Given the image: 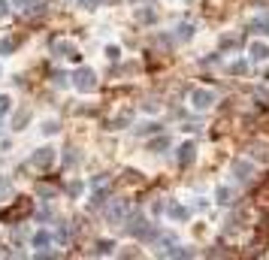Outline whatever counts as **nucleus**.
Wrapping results in <instances>:
<instances>
[{"instance_id":"nucleus-1","label":"nucleus","mask_w":269,"mask_h":260,"mask_svg":"<svg viewBox=\"0 0 269 260\" xmlns=\"http://www.w3.org/2000/svg\"><path fill=\"white\" fill-rule=\"evenodd\" d=\"M73 85H76V91L91 94V91L97 88V76H94V70H88V67H79V70L73 73Z\"/></svg>"},{"instance_id":"nucleus-2","label":"nucleus","mask_w":269,"mask_h":260,"mask_svg":"<svg viewBox=\"0 0 269 260\" xmlns=\"http://www.w3.org/2000/svg\"><path fill=\"white\" fill-rule=\"evenodd\" d=\"M24 215H30V200H18L12 209H3L0 212V221H3V224H15V221H21Z\"/></svg>"},{"instance_id":"nucleus-3","label":"nucleus","mask_w":269,"mask_h":260,"mask_svg":"<svg viewBox=\"0 0 269 260\" xmlns=\"http://www.w3.org/2000/svg\"><path fill=\"white\" fill-rule=\"evenodd\" d=\"M52 55H58V58H70V61H79V58H82L79 49H76L73 43H67V40H55V43H52Z\"/></svg>"},{"instance_id":"nucleus-4","label":"nucleus","mask_w":269,"mask_h":260,"mask_svg":"<svg viewBox=\"0 0 269 260\" xmlns=\"http://www.w3.org/2000/svg\"><path fill=\"white\" fill-rule=\"evenodd\" d=\"M124 215H127V203L124 200H112V206L106 209V221H109V224H118Z\"/></svg>"},{"instance_id":"nucleus-5","label":"nucleus","mask_w":269,"mask_h":260,"mask_svg":"<svg viewBox=\"0 0 269 260\" xmlns=\"http://www.w3.org/2000/svg\"><path fill=\"white\" fill-rule=\"evenodd\" d=\"M52 161H55L52 148H36V152L30 155V167H52Z\"/></svg>"},{"instance_id":"nucleus-6","label":"nucleus","mask_w":269,"mask_h":260,"mask_svg":"<svg viewBox=\"0 0 269 260\" xmlns=\"http://www.w3.org/2000/svg\"><path fill=\"white\" fill-rule=\"evenodd\" d=\"M212 103H215V94H212V91H203V88H200V91L190 94V106H194V109H209Z\"/></svg>"},{"instance_id":"nucleus-7","label":"nucleus","mask_w":269,"mask_h":260,"mask_svg":"<svg viewBox=\"0 0 269 260\" xmlns=\"http://www.w3.org/2000/svg\"><path fill=\"white\" fill-rule=\"evenodd\" d=\"M142 230H145V218H142L139 212H133L130 221L124 224V233H130V236H142Z\"/></svg>"},{"instance_id":"nucleus-8","label":"nucleus","mask_w":269,"mask_h":260,"mask_svg":"<svg viewBox=\"0 0 269 260\" xmlns=\"http://www.w3.org/2000/svg\"><path fill=\"white\" fill-rule=\"evenodd\" d=\"M233 175H236L239 181H251V175H254V167H251L248 161H233Z\"/></svg>"},{"instance_id":"nucleus-9","label":"nucleus","mask_w":269,"mask_h":260,"mask_svg":"<svg viewBox=\"0 0 269 260\" xmlns=\"http://www.w3.org/2000/svg\"><path fill=\"white\" fill-rule=\"evenodd\" d=\"M194 155H197V145H194V142H184V145L179 148V164H181V167L190 164V161H194Z\"/></svg>"},{"instance_id":"nucleus-10","label":"nucleus","mask_w":269,"mask_h":260,"mask_svg":"<svg viewBox=\"0 0 269 260\" xmlns=\"http://www.w3.org/2000/svg\"><path fill=\"white\" fill-rule=\"evenodd\" d=\"M167 215H170L173 221H187V209L179 206V203H170V206H167Z\"/></svg>"},{"instance_id":"nucleus-11","label":"nucleus","mask_w":269,"mask_h":260,"mask_svg":"<svg viewBox=\"0 0 269 260\" xmlns=\"http://www.w3.org/2000/svg\"><path fill=\"white\" fill-rule=\"evenodd\" d=\"M248 30H254V33H269V18H251V21H248Z\"/></svg>"},{"instance_id":"nucleus-12","label":"nucleus","mask_w":269,"mask_h":260,"mask_svg":"<svg viewBox=\"0 0 269 260\" xmlns=\"http://www.w3.org/2000/svg\"><path fill=\"white\" fill-rule=\"evenodd\" d=\"M248 152H251L254 161H269V148H266V145H251Z\"/></svg>"},{"instance_id":"nucleus-13","label":"nucleus","mask_w":269,"mask_h":260,"mask_svg":"<svg viewBox=\"0 0 269 260\" xmlns=\"http://www.w3.org/2000/svg\"><path fill=\"white\" fill-rule=\"evenodd\" d=\"M15 46H18V40H12V36L0 40V55H9V52H15Z\"/></svg>"},{"instance_id":"nucleus-14","label":"nucleus","mask_w":269,"mask_h":260,"mask_svg":"<svg viewBox=\"0 0 269 260\" xmlns=\"http://www.w3.org/2000/svg\"><path fill=\"white\" fill-rule=\"evenodd\" d=\"M251 55H254L257 61H266V58H269V49H266L263 43H254V46H251Z\"/></svg>"},{"instance_id":"nucleus-15","label":"nucleus","mask_w":269,"mask_h":260,"mask_svg":"<svg viewBox=\"0 0 269 260\" xmlns=\"http://www.w3.org/2000/svg\"><path fill=\"white\" fill-rule=\"evenodd\" d=\"M49 242H52V233H46V230H43V233H36V236H33V245H36V248H46Z\"/></svg>"},{"instance_id":"nucleus-16","label":"nucleus","mask_w":269,"mask_h":260,"mask_svg":"<svg viewBox=\"0 0 269 260\" xmlns=\"http://www.w3.org/2000/svg\"><path fill=\"white\" fill-rule=\"evenodd\" d=\"M239 43H242V36H224V40H221V52L224 49H236Z\"/></svg>"},{"instance_id":"nucleus-17","label":"nucleus","mask_w":269,"mask_h":260,"mask_svg":"<svg viewBox=\"0 0 269 260\" xmlns=\"http://www.w3.org/2000/svg\"><path fill=\"white\" fill-rule=\"evenodd\" d=\"M36 194H40V197H46V200H52V197H55V184H46V181H43L40 188H36Z\"/></svg>"},{"instance_id":"nucleus-18","label":"nucleus","mask_w":269,"mask_h":260,"mask_svg":"<svg viewBox=\"0 0 269 260\" xmlns=\"http://www.w3.org/2000/svg\"><path fill=\"white\" fill-rule=\"evenodd\" d=\"M55 239H58L61 245H67V242H70V227H67V224H61V227H58V233H55Z\"/></svg>"},{"instance_id":"nucleus-19","label":"nucleus","mask_w":269,"mask_h":260,"mask_svg":"<svg viewBox=\"0 0 269 260\" xmlns=\"http://www.w3.org/2000/svg\"><path fill=\"white\" fill-rule=\"evenodd\" d=\"M139 21H148V24H151V21H158V12L151 9V6H148V9H139Z\"/></svg>"},{"instance_id":"nucleus-20","label":"nucleus","mask_w":269,"mask_h":260,"mask_svg":"<svg viewBox=\"0 0 269 260\" xmlns=\"http://www.w3.org/2000/svg\"><path fill=\"white\" fill-rule=\"evenodd\" d=\"M190 33H194V24H179V40H190Z\"/></svg>"},{"instance_id":"nucleus-21","label":"nucleus","mask_w":269,"mask_h":260,"mask_svg":"<svg viewBox=\"0 0 269 260\" xmlns=\"http://www.w3.org/2000/svg\"><path fill=\"white\" fill-rule=\"evenodd\" d=\"M0 197H12V184H9V178H3V175H0Z\"/></svg>"},{"instance_id":"nucleus-22","label":"nucleus","mask_w":269,"mask_h":260,"mask_svg":"<svg viewBox=\"0 0 269 260\" xmlns=\"http://www.w3.org/2000/svg\"><path fill=\"white\" fill-rule=\"evenodd\" d=\"M52 79H55L58 88H67V79H70V76H67V73H61V70H55V73H52Z\"/></svg>"},{"instance_id":"nucleus-23","label":"nucleus","mask_w":269,"mask_h":260,"mask_svg":"<svg viewBox=\"0 0 269 260\" xmlns=\"http://www.w3.org/2000/svg\"><path fill=\"white\" fill-rule=\"evenodd\" d=\"M27 121V109H18V112H15V121H12V127L15 130H21V124Z\"/></svg>"},{"instance_id":"nucleus-24","label":"nucleus","mask_w":269,"mask_h":260,"mask_svg":"<svg viewBox=\"0 0 269 260\" xmlns=\"http://www.w3.org/2000/svg\"><path fill=\"white\" fill-rule=\"evenodd\" d=\"M161 148H167V136H161V139H151V142H148V152H161Z\"/></svg>"},{"instance_id":"nucleus-25","label":"nucleus","mask_w":269,"mask_h":260,"mask_svg":"<svg viewBox=\"0 0 269 260\" xmlns=\"http://www.w3.org/2000/svg\"><path fill=\"white\" fill-rule=\"evenodd\" d=\"M106 197H109L106 191H97V194H94V200H91V209H100V206L106 203Z\"/></svg>"},{"instance_id":"nucleus-26","label":"nucleus","mask_w":269,"mask_h":260,"mask_svg":"<svg viewBox=\"0 0 269 260\" xmlns=\"http://www.w3.org/2000/svg\"><path fill=\"white\" fill-rule=\"evenodd\" d=\"M230 73H233V76H242V73H248V64L245 61H236L233 67H230Z\"/></svg>"},{"instance_id":"nucleus-27","label":"nucleus","mask_w":269,"mask_h":260,"mask_svg":"<svg viewBox=\"0 0 269 260\" xmlns=\"http://www.w3.org/2000/svg\"><path fill=\"white\" fill-rule=\"evenodd\" d=\"M218 200H221V203H233V191H230V188H221V191H218Z\"/></svg>"},{"instance_id":"nucleus-28","label":"nucleus","mask_w":269,"mask_h":260,"mask_svg":"<svg viewBox=\"0 0 269 260\" xmlns=\"http://www.w3.org/2000/svg\"><path fill=\"white\" fill-rule=\"evenodd\" d=\"M9 109H12V100L9 97H0V115H9Z\"/></svg>"},{"instance_id":"nucleus-29","label":"nucleus","mask_w":269,"mask_h":260,"mask_svg":"<svg viewBox=\"0 0 269 260\" xmlns=\"http://www.w3.org/2000/svg\"><path fill=\"white\" fill-rule=\"evenodd\" d=\"M76 3H79V6H85V9H97V6L103 3V0H76Z\"/></svg>"},{"instance_id":"nucleus-30","label":"nucleus","mask_w":269,"mask_h":260,"mask_svg":"<svg viewBox=\"0 0 269 260\" xmlns=\"http://www.w3.org/2000/svg\"><path fill=\"white\" fill-rule=\"evenodd\" d=\"M158 130H161V124H155V121L145 124V127H139V133H158Z\"/></svg>"},{"instance_id":"nucleus-31","label":"nucleus","mask_w":269,"mask_h":260,"mask_svg":"<svg viewBox=\"0 0 269 260\" xmlns=\"http://www.w3.org/2000/svg\"><path fill=\"white\" fill-rule=\"evenodd\" d=\"M127 124H130V115H121V118L112 121V127H127Z\"/></svg>"},{"instance_id":"nucleus-32","label":"nucleus","mask_w":269,"mask_h":260,"mask_svg":"<svg viewBox=\"0 0 269 260\" xmlns=\"http://www.w3.org/2000/svg\"><path fill=\"white\" fill-rule=\"evenodd\" d=\"M43 133H58V121H46L43 124Z\"/></svg>"},{"instance_id":"nucleus-33","label":"nucleus","mask_w":269,"mask_h":260,"mask_svg":"<svg viewBox=\"0 0 269 260\" xmlns=\"http://www.w3.org/2000/svg\"><path fill=\"white\" fill-rule=\"evenodd\" d=\"M97 251H100V254H109V251H112V242H109V239H103V242L97 245Z\"/></svg>"},{"instance_id":"nucleus-34","label":"nucleus","mask_w":269,"mask_h":260,"mask_svg":"<svg viewBox=\"0 0 269 260\" xmlns=\"http://www.w3.org/2000/svg\"><path fill=\"white\" fill-rule=\"evenodd\" d=\"M70 194L79 197V194H82V181H73V184H70Z\"/></svg>"},{"instance_id":"nucleus-35","label":"nucleus","mask_w":269,"mask_h":260,"mask_svg":"<svg viewBox=\"0 0 269 260\" xmlns=\"http://www.w3.org/2000/svg\"><path fill=\"white\" fill-rule=\"evenodd\" d=\"M76 158H79V155H76V152H73V148H67V155H64V164H67V167H70V164H73V161H76Z\"/></svg>"},{"instance_id":"nucleus-36","label":"nucleus","mask_w":269,"mask_h":260,"mask_svg":"<svg viewBox=\"0 0 269 260\" xmlns=\"http://www.w3.org/2000/svg\"><path fill=\"white\" fill-rule=\"evenodd\" d=\"M142 109H145V112H155L158 103H155V100H145V103H142Z\"/></svg>"},{"instance_id":"nucleus-37","label":"nucleus","mask_w":269,"mask_h":260,"mask_svg":"<svg viewBox=\"0 0 269 260\" xmlns=\"http://www.w3.org/2000/svg\"><path fill=\"white\" fill-rule=\"evenodd\" d=\"M257 200H260V203H269V184H266V188L257 194Z\"/></svg>"},{"instance_id":"nucleus-38","label":"nucleus","mask_w":269,"mask_h":260,"mask_svg":"<svg viewBox=\"0 0 269 260\" xmlns=\"http://www.w3.org/2000/svg\"><path fill=\"white\" fill-rule=\"evenodd\" d=\"M106 55H109V58H118L121 52H118V46H109V49H106Z\"/></svg>"},{"instance_id":"nucleus-39","label":"nucleus","mask_w":269,"mask_h":260,"mask_svg":"<svg viewBox=\"0 0 269 260\" xmlns=\"http://www.w3.org/2000/svg\"><path fill=\"white\" fill-rule=\"evenodd\" d=\"M91 184H94V188H100V184H106V175H94V181H91Z\"/></svg>"},{"instance_id":"nucleus-40","label":"nucleus","mask_w":269,"mask_h":260,"mask_svg":"<svg viewBox=\"0 0 269 260\" xmlns=\"http://www.w3.org/2000/svg\"><path fill=\"white\" fill-rule=\"evenodd\" d=\"M36 218H40V221H46V218H49V206H43L40 212H36Z\"/></svg>"},{"instance_id":"nucleus-41","label":"nucleus","mask_w":269,"mask_h":260,"mask_svg":"<svg viewBox=\"0 0 269 260\" xmlns=\"http://www.w3.org/2000/svg\"><path fill=\"white\" fill-rule=\"evenodd\" d=\"M0 15H6V0H0Z\"/></svg>"},{"instance_id":"nucleus-42","label":"nucleus","mask_w":269,"mask_h":260,"mask_svg":"<svg viewBox=\"0 0 269 260\" xmlns=\"http://www.w3.org/2000/svg\"><path fill=\"white\" fill-rule=\"evenodd\" d=\"M27 3H30V0H15V6H24V9H27Z\"/></svg>"},{"instance_id":"nucleus-43","label":"nucleus","mask_w":269,"mask_h":260,"mask_svg":"<svg viewBox=\"0 0 269 260\" xmlns=\"http://www.w3.org/2000/svg\"><path fill=\"white\" fill-rule=\"evenodd\" d=\"M0 130H3V127H0Z\"/></svg>"},{"instance_id":"nucleus-44","label":"nucleus","mask_w":269,"mask_h":260,"mask_svg":"<svg viewBox=\"0 0 269 260\" xmlns=\"http://www.w3.org/2000/svg\"><path fill=\"white\" fill-rule=\"evenodd\" d=\"M133 3H136V0H133Z\"/></svg>"}]
</instances>
